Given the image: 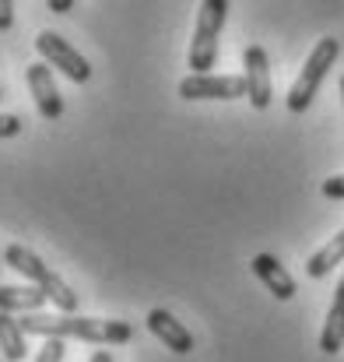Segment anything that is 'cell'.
I'll return each instance as SVG.
<instances>
[{
  "label": "cell",
  "mask_w": 344,
  "mask_h": 362,
  "mask_svg": "<svg viewBox=\"0 0 344 362\" xmlns=\"http://www.w3.org/2000/svg\"><path fill=\"white\" fill-rule=\"evenodd\" d=\"M14 25V4L11 0H0V32H7Z\"/></svg>",
  "instance_id": "18"
},
{
  "label": "cell",
  "mask_w": 344,
  "mask_h": 362,
  "mask_svg": "<svg viewBox=\"0 0 344 362\" xmlns=\"http://www.w3.org/2000/svg\"><path fill=\"white\" fill-rule=\"evenodd\" d=\"M179 99L201 103V99H246V78L242 74H186L179 81Z\"/></svg>",
  "instance_id": "6"
},
{
  "label": "cell",
  "mask_w": 344,
  "mask_h": 362,
  "mask_svg": "<svg viewBox=\"0 0 344 362\" xmlns=\"http://www.w3.org/2000/svg\"><path fill=\"white\" fill-rule=\"evenodd\" d=\"M46 7H49V11H53V14H67V11H71V7H74V0H49V4H46Z\"/></svg>",
  "instance_id": "19"
},
{
  "label": "cell",
  "mask_w": 344,
  "mask_h": 362,
  "mask_svg": "<svg viewBox=\"0 0 344 362\" xmlns=\"http://www.w3.org/2000/svg\"><path fill=\"white\" fill-rule=\"evenodd\" d=\"M0 99H4V95H0Z\"/></svg>",
  "instance_id": "23"
},
{
  "label": "cell",
  "mask_w": 344,
  "mask_h": 362,
  "mask_svg": "<svg viewBox=\"0 0 344 362\" xmlns=\"http://www.w3.org/2000/svg\"><path fill=\"white\" fill-rule=\"evenodd\" d=\"M25 334H39V338H78V341H92V345H126L134 338V327L126 320H102V317H78V313H60V317H46V313H32L18 320Z\"/></svg>",
  "instance_id": "1"
},
{
  "label": "cell",
  "mask_w": 344,
  "mask_h": 362,
  "mask_svg": "<svg viewBox=\"0 0 344 362\" xmlns=\"http://www.w3.org/2000/svg\"><path fill=\"white\" fill-rule=\"evenodd\" d=\"M0 264H4V253H0Z\"/></svg>",
  "instance_id": "22"
},
{
  "label": "cell",
  "mask_w": 344,
  "mask_h": 362,
  "mask_svg": "<svg viewBox=\"0 0 344 362\" xmlns=\"http://www.w3.org/2000/svg\"><path fill=\"white\" fill-rule=\"evenodd\" d=\"M229 18V0H204L197 7V25L190 39V71L194 74H211L218 64V35Z\"/></svg>",
  "instance_id": "3"
},
{
  "label": "cell",
  "mask_w": 344,
  "mask_h": 362,
  "mask_svg": "<svg viewBox=\"0 0 344 362\" xmlns=\"http://www.w3.org/2000/svg\"><path fill=\"white\" fill-rule=\"evenodd\" d=\"M341 103H344V74H341Z\"/></svg>",
  "instance_id": "21"
},
{
  "label": "cell",
  "mask_w": 344,
  "mask_h": 362,
  "mask_svg": "<svg viewBox=\"0 0 344 362\" xmlns=\"http://www.w3.org/2000/svg\"><path fill=\"white\" fill-rule=\"evenodd\" d=\"M35 49H39L42 64L57 67V71L67 74L74 85H85V81L92 78V64H88L64 35H57V32H39V35H35Z\"/></svg>",
  "instance_id": "5"
},
{
  "label": "cell",
  "mask_w": 344,
  "mask_h": 362,
  "mask_svg": "<svg viewBox=\"0 0 344 362\" xmlns=\"http://www.w3.org/2000/svg\"><path fill=\"white\" fill-rule=\"evenodd\" d=\"M148 331L176 356H190L194 352V334L183 320H176L169 310H151L148 313Z\"/></svg>",
  "instance_id": "9"
},
{
  "label": "cell",
  "mask_w": 344,
  "mask_h": 362,
  "mask_svg": "<svg viewBox=\"0 0 344 362\" xmlns=\"http://www.w3.org/2000/svg\"><path fill=\"white\" fill-rule=\"evenodd\" d=\"M25 78H28V92H32V99H35L39 117H42V120H60V117H64V99H60V92H57V81H53L49 64H42V60H39V64H28Z\"/></svg>",
  "instance_id": "8"
},
{
  "label": "cell",
  "mask_w": 344,
  "mask_h": 362,
  "mask_svg": "<svg viewBox=\"0 0 344 362\" xmlns=\"http://www.w3.org/2000/svg\"><path fill=\"white\" fill-rule=\"evenodd\" d=\"M49 299L35 288V285H0V313H21V317H32L46 306Z\"/></svg>",
  "instance_id": "12"
},
{
  "label": "cell",
  "mask_w": 344,
  "mask_h": 362,
  "mask_svg": "<svg viewBox=\"0 0 344 362\" xmlns=\"http://www.w3.org/2000/svg\"><path fill=\"white\" fill-rule=\"evenodd\" d=\"M341 349H344V271L338 278V288H334V299H331V310H327V320H324V331H320V352L338 356Z\"/></svg>",
  "instance_id": "11"
},
{
  "label": "cell",
  "mask_w": 344,
  "mask_h": 362,
  "mask_svg": "<svg viewBox=\"0 0 344 362\" xmlns=\"http://www.w3.org/2000/svg\"><path fill=\"white\" fill-rule=\"evenodd\" d=\"M249 267H253V274L267 285V292H271L274 299H281V303L295 299V278L285 271V264H281L274 253H256V257L249 260Z\"/></svg>",
  "instance_id": "10"
},
{
  "label": "cell",
  "mask_w": 344,
  "mask_h": 362,
  "mask_svg": "<svg viewBox=\"0 0 344 362\" xmlns=\"http://www.w3.org/2000/svg\"><path fill=\"white\" fill-rule=\"evenodd\" d=\"M338 53H341V42H338L334 35L320 39V42L309 49V57H306V64H302L295 85L288 88V110H292V113H306V110L313 106V99H316L324 78H327L331 67L338 64Z\"/></svg>",
  "instance_id": "4"
},
{
  "label": "cell",
  "mask_w": 344,
  "mask_h": 362,
  "mask_svg": "<svg viewBox=\"0 0 344 362\" xmlns=\"http://www.w3.org/2000/svg\"><path fill=\"white\" fill-rule=\"evenodd\" d=\"M320 194H324L327 201H344V173H341V176H331V180H324Z\"/></svg>",
  "instance_id": "16"
},
{
  "label": "cell",
  "mask_w": 344,
  "mask_h": 362,
  "mask_svg": "<svg viewBox=\"0 0 344 362\" xmlns=\"http://www.w3.org/2000/svg\"><path fill=\"white\" fill-rule=\"evenodd\" d=\"M4 264L7 267H14L18 274H25L60 313H74L78 310V292L53 271V267H46L28 246H21V243H11V246H4Z\"/></svg>",
  "instance_id": "2"
},
{
  "label": "cell",
  "mask_w": 344,
  "mask_h": 362,
  "mask_svg": "<svg viewBox=\"0 0 344 362\" xmlns=\"http://www.w3.org/2000/svg\"><path fill=\"white\" fill-rule=\"evenodd\" d=\"M21 127H25L21 117H14V113H0V137H18Z\"/></svg>",
  "instance_id": "17"
},
{
  "label": "cell",
  "mask_w": 344,
  "mask_h": 362,
  "mask_svg": "<svg viewBox=\"0 0 344 362\" xmlns=\"http://www.w3.org/2000/svg\"><path fill=\"white\" fill-rule=\"evenodd\" d=\"M0 352H4V362H25L28 359L25 331H21V324H18L11 313H0Z\"/></svg>",
  "instance_id": "14"
},
{
  "label": "cell",
  "mask_w": 344,
  "mask_h": 362,
  "mask_svg": "<svg viewBox=\"0 0 344 362\" xmlns=\"http://www.w3.org/2000/svg\"><path fill=\"white\" fill-rule=\"evenodd\" d=\"M242 78H246V99L253 110H267L274 99V81H271V60L263 46H246L242 49Z\"/></svg>",
  "instance_id": "7"
},
{
  "label": "cell",
  "mask_w": 344,
  "mask_h": 362,
  "mask_svg": "<svg viewBox=\"0 0 344 362\" xmlns=\"http://www.w3.org/2000/svg\"><path fill=\"white\" fill-rule=\"evenodd\" d=\"M64 356H67V345H64L60 338H46V341L39 345L35 362H64Z\"/></svg>",
  "instance_id": "15"
},
{
  "label": "cell",
  "mask_w": 344,
  "mask_h": 362,
  "mask_svg": "<svg viewBox=\"0 0 344 362\" xmlns=\"http://www.w3.org/2000/svg\"><path fill=\"white\" fill-rule=\"evenodd\" d=\"M88 362H113V356H109L106 349H99V352H92V359Z\"/></svg>",
  "instance_id": "20"
},
{
  "label": "cell",
  "mask_w": 344,
  "mask_h": 362,
  "mask_svg": "<svg viewBox=\"0 0 344 362\" xmlns=\"http://www.w3.org/2000/svg\"><path fill=\"white\" fill-rule=\"evenodd\" d=\"M338 264H344V229L338 236H331V240L306 260V274H309V278H327Z\"/></svg>",
  "instance_id": "13"
}]
</instances>
